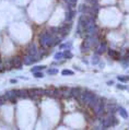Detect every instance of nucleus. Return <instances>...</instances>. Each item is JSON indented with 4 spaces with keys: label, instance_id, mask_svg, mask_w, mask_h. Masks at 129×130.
I'll list each match as a JSON object with an SVG mask.
<instances>
[{
    "label": "nucleus",
    "instance_id": "1",
    "mask_svg": "<svg viewBox=\"0 0 129 130\" xmlns=\"http://www.w3.org/2000/svg\"><path fill=\"white\" fill-rule=\"evenodd\" d=\"M98 45V40L95 35L93 36H87L86 40L83 41V44H82V50L86 51V49L91 48L93 46H97Z\"/></svg>",
    "mask_w": 129,
    "mask_h": 130
},
{
    "label": "nucleus",
    "instance_id": "2",
    "mask_svg": "<svg viewBox=\"0 0 129 130\" xmlns=\"http://www.w3.org/2000/svg\"><path fill=\"white\" fill-rule=\"evenodd\" d=\"M93 109H94V113L97 117H102L104 115V113H105V102H104V99L98 98L97 103L93 107Z\"/></svg>",
    "mask_w": 129,
    "mask_h": 130
},
{
    "label": "nucleus",
    "instance_id": "3",
    "mask_svg": "<svg viewBox=\"0 0 129 130\" xmlns=\"http://www.w3.org/2000/svg\"><path fill=\"white\" fill-rule=\"evenodd\" d=\"M49 38H50V34H49V32H43L42 34L40 35V38H38V41H40V44L42 47H47L48 46V42H49Z\"/></svg>",
    "mask_w": 129,
    "mask_h": 130
},
{
    "label": "nucleus",
    "instance_id": "4",
    "mask_svg": "<svg viewBox=\"0 0 129 130\" xmlns=\"http://www.w3.org/2000/svg\"><path fill=\"white\" fill-rule=\"evenodd\" d=\"M114 119L115 116L113 114H108V116L103 120V127L104 128H108L111 126H114Z\"/></svg>",
    "mask_w": 129,
    "mask_h": 130
},
{
    "label": "nucleus",
    "instance_id": "5",
    "mask_svg": "<svg viewBox=\"0 0 129 130\" xmlns=\"http://www.w3.org/2000/svg\"><path fill=\"white\" fill-rule=\"evenodd\" d=\"M16 97H18V93H16V90H12V91H9L4 94V98L5 101H12L14 102Z\"/></svg>",
    "mask_w": 129,
    "mask_h": 130
},
{
    "label": "nucleus",
    "instance_id": "6",
    "mask_svg": "<svg viewBox=\"0 0 129 130\" xmlns=\"http://www.w3.org/2000/svg\"><path fill=\"white\" fill-rule=\"evenodd\" d=\"M11 63H12V67L18 68V69H21V68H22V63H23V61H22V59H21L20 57L15 56V57H13L12 59H11Z\"/></svg>",
    "mask_w": 129,
    "mask_h": 130
},
{
    "label": "nucleus",
    "instance_id": "7",
    "mask_svg": "<svg viewBox=\"0 0 129 130\" xmlns=\"http://www.w3.org/2000/svg\"><path fill=\"white\" fill-rule=\"evenodd\" d=\"M40 58H36V56H32V55H27L23 58V63L24 65H32L33 62H35Z\"/></svg>",
    "mask_w": 129,
    "mask_h": 130
},
{
    "label": "nucleus",
    "instance_id": "8",
    "mask_svg": "<svg viewBox=\"0 0 129 130\" xmlns=\"http://www.w3.org/2000/svg\"><path fill=\"white\" fill-rule=\"evenodd\" d=\"M27 51H29V55H32V56H37L38 54V49L34 43H31L27 46Z\"/></svg>",
    "mask_w": 129,
    "mask_h": 130
},
{
    "label": "nucleus",
    "instance_id": "9",
    "mask_svg": "<svg viewBox=\"0 0 129 130\" xmlns=\"http://www.w3.org/2000/svg\"><path fill=\"white\" fill-rule=\"evenodd\" d=\"M106 50V44L105 43H101L97 45V48H96V54L97 55H102L103 52H105Z\"/></svg>",
    "mask_w": 129,
    "mask_h": 130
},
{
    "label": "nucleus",
    "instance_id": "10",
    "mask_svg": "<svg viewBox=\"0 0 129 130\" xmlns=\"http://www.w3.org/2000/svg\"><path fill=\"white\" fill-rule=\"evenodd\" d=\"M70 93H71V96H72V97L78 98V96L80 95V93H81V88L80 87H72V88H70Z\"/></svg>",
    "mask_w": 129,
    "mask_h": 130
},
{
    "label": "nucleus",
    "instance_id": "11",
    "mask_svg": "<svg viewBox=\"0 0 129 130\" xmlns=\"http://www.w3.org/2000/svg\"><path fill=\"white\" fill-rule=\"evenodd\" d=\"M97 101H98V97H97V96L94 94V95L92 96V98L90 99V102H89V103H87V106H89L90 108H93V107H94L95 105H96Z\"/></svg>",
    "mask_w": 129,
    "mask_h": 130
},
{
    "label": "nucleus",
    "instance_id": "12",
    "mask_svg": "<svg viewBox=\"0 0 129 130\" xmlns=\"http://www.w3.org/2000/svg\"><path fill=\"white\" fill-rule=\"evenodd\" d=\"M16 93H18V97H21V98L29 97V91L27 90H18Z\"/></svg>",
    "mask_w": 129,
    "mask_h": 130
},
{
    "label": "nucleus",
    "instance_id": "13",
    "mask_svg": "<svg viewBox=\"0 0 129 130\" xmlns=\"http://www.w3.org/2000/svg\"><path fill=\"white\" fill-rule=\"evenodd\" d=\"M61 90V95L64 98H68V97H71V93H70V88L68 87H62L60 88Z\"/></svg>",
    "mask_w": 129,
    "mask_h": 130
},
{
    "label": "nucleus",
    "instance_id": "14",
    "mask_svg": "<svg viewBox=\"0 0 129 130\" xmlns=\"http://www.w3.org/2000/svg\"><path fill=\"white\" fill-rule=\"evenodd\" d=\"M29 92H32L40 96V95H44L45 94V90H43V88H31V90H29Z\"/></svg>",
    "mask_w": 129,
    "mask_h": 130
},
{
    "label": "nucleus",
    "instance_id": "15",
    "mask_svg": "<svg viewBox=\"0 0 129 130\" xmlns=\"http://www.w3.org/2000/svg\"><path fill=\"white\" fill-rule=\"evenodd\" d=\"M76 14V11H73V10H70V11H68L67 13H66V21L67 22H71V20L73 19V16H75Z\"/></svg>",
    "mask_w": 129,
    "mask_h": 130
},
{
    "label": "nucleus",
    "instance_id": "16",
    "mask_svg": "<svg viewBox=\"0 0 129 130\" xmlns=\"http://www.w3.org/2000/svg\"><path fill=\"white\" fill-rule=\"evenodd\" d=\"M108 55L111 57H113V58H115V59H120V54L119 52H117V51H115V50H113V49H109L108 50Z\"/></svg>",
    "mask_w": 129,
    "mask_h": 130
},
{
    "label": "nucleus",
    "instance_id": "17",
    "mask_svg": "<svg viewBox=\"0 0 129 130\" xmlns=\"http://www.w3.org/2000/svg\"><path fill=\"white\" fill-rule=\"evenodd\" d=\"M53 97H55V98L62 97V95H61V90H60V88H55V90L53 91Z\"/></svg>",
    "mask_w": 129,
    "mask_h": 130
},
{
    "label": "nucleus",
    "instance_id": "18",
    "mask_svg": "<svg viewBox=\"0 0 129 130\" xmlns=\"http://www.w3.org/2000/svg\"><path fill=\"white\" fill-rule=\"evenodd\" d=\"M118 112H119V114H120V116H122L123 118H128V113L126 112V109L125 108H123V107H119L118 108Z\"/></svg>",
    "mask_w": 129,
    "mask_h": 130
},
{
    "label": "nucleus",
    "instance_id": "19",
    "mask_svg": "<svg viewBox=\"0 0 129 130\" xmlns=\"http://www.w3.org/2000/svg\"><path fill=\"white\" fill-rule=\"evenodd\" d=\"M64 54V58H67V59H70V58H72L73 57V55H72V52H71L69 49H66V50L62 52Z\"/></svg>",
    "mask_w": 129,
    "mask_h": 130
},
{
    "label": "nucleus",
    "instance_id": "20",
    "mask_svg": "<svg viewBox=\"0 0 129 130\" xmlns=\"http://www.w3.org/2000/svg\"><path fill=\"white\" fill-rule=\"evenodd\" d=\"M61 74H62V76H73L75 72H73L72 70H68V69H66V70L61 71Z\"/></svg>",
    "mask_w": 129,
    "mask_h": 130
},
{
    "label": "nucleus",
    "instance_id": "21",
    "mask_svg": "<svg viewBox=\"0 0 129 130\" xmlns=\"http://www.w3.org/2000/svg\"><path fill=\"white\" fill-rule=\"evenodd\" d=\"M44 68H45V66H36V67L32 68V69H31V71H32V72H36V71H41V70H43Z\"/></svg>",
    "mask_w": 129,
    "mask_h": 130
},
{
    "label": "nucleus",
    "instance_id": "22",
    "mask_svg": "<svg viewBox=\"0 0 129 130\" xmlns=\"http://www.w3.org/2000/svg\"><path fill=\"white\" fill-rule=\"evenodd\" d=\"M66 2H67L68 4L69 5H71V7H75L76 5V3H77V1H78V0H65Z\"/></svg>",
    "mask_w": 129,
    "mask_h": 130
},
{
    "label": "nucleus",
    "instance_id": "23",
    "mask_svg": "<svg viewBox=\"0 0 129 130\" xmlns=\"http://www.w3.org/2000/svg\"><path fill=\"white\" fill-rule=\"evenodd\" d=\"M98 61H100V58H98V56L94 55V56H93V59H92V63H93V65H96V63H98Z\"/></svg>",
    "mask_w": 129,
    "mask_h": 130
},
{
    "label": "nucleus",
    "instance_id": "24",
    "mask_svg": "<svg viewBox=\"0 0 129 130\" xmlns=\"http://www.w3.org/2000/svg\"><path fill=\"white\" fill-rule=\"evenodd\" d=\"M61 58H64V54H62L61 51L57 52V54L55 55V59H56V60H59V59H61Z\"/></svg>",
    "mask_w": 129,
    "mask_h": 130
},
{
    "label": "nucleus",
    "instance_id": "25",
    "mask_svg": "<svg viewBox=\"0 0 129 130\" xmlns=\"http://www.w3.org/2000/svg\"><path fill=\"white\" fill-rule=\"evenodd\" d=\"M119 80V81H122V82H127L129 81V78L128 77H122V76H118V78H117Z\"/></svg>",
    "mask_w": 129,
    "mask_h": 130
},
{
    "label": "nucleus",
    "instance_id": "26",
    "mask_svg": "<svg viewBox=\"0 0 129 130\" xmlns=\"http://www.w3.org/2000/svg\"><path fill=\"white\" fill-rule=\"evenodd\" d=\"M33 73H34L35 78H43V77H44V74L41 72V71H36V72H33Z\"/></svg>",
    "mask_w": 129,
    "mask_h": 130
},
{
    "label": "nucleus",
    "instance_id": "27",
    "mask_svg": "<svg viewBox=\"0 0 129 130\" xmlns=\"http://www.w3.org/2000/svg\"><path fill=\"white\" fill-rule=\"evenodd\" d=\"M57 73H58L57 69H49L48 70V74H57Z\"/></svg>",
    "mask_w": 129,
    "mask_h": 130
},
{
    "label": "nucleus",
    "instance_id": "28",
    "mask_svg": "<svg viewBox=\"0 0 129 130\" xmlns=\"http://www.w3.org/2000/svg\"><path fill=\"white\" fill-rule=\"evenodd\" d=\"M53 91L54 90H45V95H49L53 97Z\"/></svg>",
    "mask_w": 129,
    "mask_h": 130
},
{
    "label": "nucleus",
    "instance_id": "29",
    "mask_svg": "<svg viewBox=\"0 0 129 130\" xmlns=\"http://www.w3.org/2000/svg\"><path fill=\"white\" fill-rule=\"evenodd\" d=\"M4 102H5L4 96H1V97H0V105H3V104H4Z\"/></svg>",
    "mask_w": 129,
    "mask_h": 130
},
{
    "label": "nucleus",
    "instance_id": "30",
    "mask_svg": "<svg viewBox=\"0 0 129 130\" xmlns=\"http://www.w3.org/2000/svg\"><path fill=\"white\" fill-rule=\"evenodd\" d=\"M117 87L120 88V90H125V88H127L126 85H122V84H118V85H117Z\"/></svg>",
    "mask_w": 129,
    "mask_h": 130
},
{
    "label": "nucleus",
    "instance_id": "31",
    "mask_svg": "<svg viewBox=\"0 0 129 130\" xmlns=\"http://www.w3.org/2000/svg\"><path fill=\"white\" fill-rule=\"evenodd\" d=\"M87 2H90V3H92V4H95L97 2V0H86Z\"/></svg>",
    "mask_w": 129,
    "mask_h": 130
},
{
    "label": "nucleus",
    "instance_id": "32",
    "mask_svg": "<svg viewBox=\"0 0 129 130\" xmlns=\"http://www.w3.org/2000/svg\"><path fill=\"white\" fill-rule=\"evenodd\" d=\"M2 67H4V66H3V63H2L1 60H0V70H2Z\"/></svg>",
    "mask_w": 129,
    "mask_h": 130
},
{
    "label": "nucleus",
    "instance_id": "33",
    "mask_svg": "<svg viewBox=\"0 0 129 130\" xmlns=\"http://www.w3.org/2000/svg\"><path fill=\"white\" fill-rule=\"evenodd\" d=\"M107 84H108V85H113V84H114V82H113V81H108V82H107Z\"/></svg>",
    "mask_w": 129,
    "mask_h": 130
},
{
    "label": "nucleus",
    "instance_id": "34",
    "mask_svg": "<svg viewBox=\"0 0 129 130\" xmlns=\"http://www.w3.org/2000/svg\"><path fill=\"white\" fill-rule=\"evenodd\" d=\"M15 82H16V80H13V79L11 80V83H15Z\"/></svg>",
    "mask_w": 129,
    "mask_h": 130
}]
</instances>
